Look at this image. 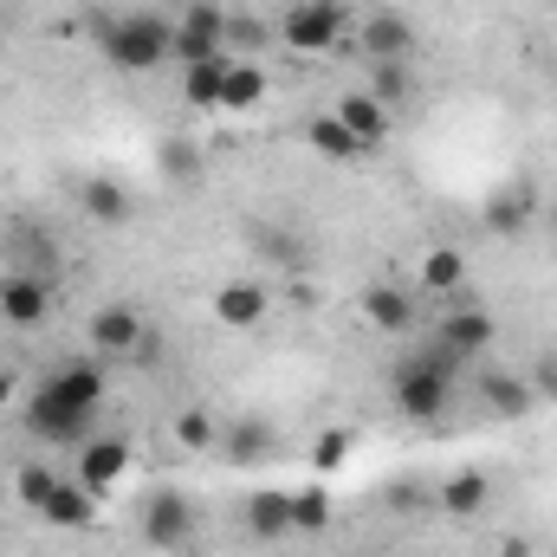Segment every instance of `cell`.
I'll return each mask as SVG.
<instances>
[{"mask_svg": "<svg viewBox=\"0 0 557 557\" xmlns=\"http://www.w3.org/2000/svg\"><path fill=\"white\" fill-rule=\"evenodd\" d=\"M331 532V486H292V539Z\"/></svg>", "mask_w": 557, "mask_h": 557, "instance_id": "obj_24", "label": "cell"}, {"mask_svg": "<svg viewBox=\"0 0 557 557\" xmlns=\"http://www.w3.org/2000/svg\"><path fill=\"white\" fill-rule=\"evenodd\" d=\"M39 389H52V396H65V403H78V409H104V370L91 363V357H72V363H59Z\"/></svg>", "mask_w": 557, "mask_h": 557, "instance_id": "obj_15", "label": "cell"}, {"mask_svg": "<svg viewBox=\"0 0 557 557\" xmlns=\"http://www.w3.org/2000/svg\"><path fill=\"white\" fill-rule=\"evenodd\" d=\"M493 311L486 305H467V311H447L441 324H434V344L447 350V357H460V363H473V357H486V344H493Z\"/></svg>", "mask_w": 557, "mask_h": 557, "instance_id": "obj_11", "label": "cell"}, {"mask_svg": "<svg viewBox=\"0 0 557 557\" xmlns=\"http://www.w3.org/2000/svg\"><path fill=\"white\" fill-rule=\"evenodd\" d=\"M499 557H532V545H525V539H506V545H499Z\"/></svg>", "mask_w": 557, "mask_h": 557, "instance_id": "obj_35", "label": "cell"}, {"mask_svg": "<svg viewBox=\"0 0 557 557\" xmlns=\"http://www.w3.org/2000/svg\"><path fill=\"white\" fill-rule=\"evenodd\" d=\"M98 46H104V59L124 78L162 72V65H175V20H162V13H117V20L98 26Z\"/></svg>", "mask_w": 557, "mask_h": 557, "instance_id": "obj_2", "label": "cell"}, {"mask_svg": "<svg viewBox=\"0 0 557 557\" xmlns=\"http://www.w3.org/2000/svg\"><path fill=\"white\" fill-rule=\"evenodd\" d=\"M473 403L493 421H519V416L539 409V389H532V376H519V370H480V376H473Z\"/></svg>", "mask_w": 557, "mask_h": 557, "instance_id": "obj_9", "label": "cell"}, {"mask_svg": "<svg viewBox=\"0 0 557 557\" xmlns=\"http://www.w3.org/2000/svg\"><path fill=\"white\" fill-rule=\"evenodd\" d=\"M91 421H98V409H78V403H65L52 389H33L26 409H20V428L33 441H46V447H85L91 441Z\"/></svg>", "mask_w": 557, "mask_h": 557, "instance_id": "obj_4", "label": "cell"}, {"mask_svg": "<svg viewBox=\"0 0 557 557\" xmlns=\"http://www.w3.org/2000/svg\"><path fill=\"white\" fill-rule=\"evenodd\" d=\"M363 318H370V331H389V337H403V331L416 324V298H409L403 285L376 278V285L363 292Z\"/></svg>", "mask_w": 557, "mask_h": 557, "instance_id": "obj_18", "label": "cell"}, {"mask_svg": "<svg viewBox=\"0 0 557 557\" xmlns=\"http://www.w3.org/2000/svg\"><path fill=\"white\" fill-rule=\"evenodd\" d=\"M46 311H52V285L39 273H7L0 278V318H7V324L33 331V324H46Z\"/></svg>", "mask_w": 557, "mask_h": 557, "instance_id": "obj_12", "label": "cell"}, {"mask_svg": "<svg viewBox=\"0 0 557 557\" xmlns=\"http://www.w3.org/2000/svg\"><path fill=\"white\" fill-rule=\"evenodd\" d=\"M389 506H396V512H416L421 506V480H389Z\"/></svg>", "mask_w": 557, "mask_h": 557, "instance_id": "obj_31", "label": "cell"}, {"mask_svg": "<svg viewBox=\"0 0 557 557\" xmlns=\"http://www.w3.org/2000/svg\"><path fill=\"white\" fill-rule=\"evenodd\" d=\"M267 104V72L253 59H227V85H221V111L227 117H247Z\"/></svg>", "mask_w": 557, "mask_h": 557, "instance_id": "obj_22", "label": "cell"}, {"mask_svg": "<svg viewBox=\"0 0 557 557\" xmlns=\"http://www.w3.org/2000/svg\"><path fill=\"white\" fill-rule=\"evenodd\" d=\"M539 214H545V201H539L532 182H506V188H493L486 208H480V221H486L493 240H519V234H532Z\"/></svg>", "mask_w": 557, "mask_h": 557, "instance_id": "obj_7", "label": "cell"}, {"mask_svg": "<svg viewBox=\"0 0 557 557\" xmlns=\"http://www.w3.org/2000/svg\"><path fill=\"white\" fill-rule=\"evenodd\" d=\"M350 428H324L318 441H311V473H344V460H350Z\"/></svg>", "mask_w": 557, "mask_h": 557, "instance_id": "obj_28", "label": "cell"}, {"mask_svg": "<svg viewBox=\"0 0 557 557\" xmlns=\"http://www.w3.org/2000/svg\"><path fill=\"white\" fill-rule=\"evenodd\" d=\"M434 499H441V512H454V519H480L486 499H493V480H486L480 467H460V473H447V480L434 486Z\"/></svg>", "mask_w": 557, "mask_h": 557, "instance_id": "obj_19", "label": "cell"}, {"mask_svg": "<svg viewBox=\"0 0 557 557\" xmlns=\"http://www.w3.org/2000/svg\"><path fill=\"white\" fill-rule=\"evenodd\" d=\"M227 52V7L195 0L188 13H175V65H201Z\"/></svg>", "mask_w": 557, "mask_h": 557, "instance_id": "obj_6", "label": "cell"}, {"mask_svg": "<svg viewBox=\"0 0 557 557\" xmlns=\"http://www.w3.org/2000/svg\"><path fill=\"white\" fill-rule=\"evenodd\" d=\"M85 331H91V350H104V357H131V350H149V324H143L137 305H98Z\"/></svg>", "mask_w": 557, "mask_h": 557, "instance_id": "obj_10", "label": "cell"}, {"mask_svg": "<svg viewBox=\"0 0 557 557\" xmlns=\"http://www.w3.org/2000/svg\"><path fill=\"white\" fill-rule=\"evenodd\" d=\"M234 434H240V441H234V447H227V454H234V460H253V454H260V447H267V441H260V428H253V421H247V428H234Z\"/></svg>", "mask_w": 557, "mask_h": 557, "instance_id": "obj_32", "label": "cell"}, {"mask_svg": "<svg viewBox=\"0 0 557 557\" xmlns=\"http://www.w3.org/2000/svg\"><path fill=\"white\" fill-rule=\"evenodd\" d=\"M247 532H253L260 545L292 539V493H285V486H260V493L247 499Z\"/></svg>", "mask_w": 557, "mask_h": 557, "instance_id": "obj_20", "label": "cell"}, {"mask_svg": "<svg viewBox=\"0 0 557 557\" xmlns=\"http://www.w3.org/2000/svg\"><path fill=\"white\" fill-rule=\"evenodd\" d=\"M532 389H539V396H552V403H557V357H545V363L532 370Z\"/></svg>", "mask_w": 557, "mask_h": 557, "instance_id": "obj_33", "label": "cell"}, {"mask_svg": "<svg viewBox=\"0 0 557 557\" xmlns=\"http://www.w3.org/2000/svg\"><path fill=\"white\" fill-rule=\"evenodd\" d=\"M344 26H350L344 0H292L278 13V46L298 52V59H318V52H331L344 39Z\"/></svg>", "mask_w": 557, "mask_h": 557, "instance_id": "obj_3", "label": "cell"}, {"mask_svg": "<svg viewBox=\"0 0 557 557\" xmlns=\"http://www.w3.org/2000/svg\"><path fill=\"white\" fill-rule=\"evenodd\" d=\"M214 318H221L227 331H253V324L267 318V285H253V278H227V285L214 292Z\"/></svg>", "mask_w": 557, "mask_h": 557, "instance_id": "obj_17", "label": "cell"}, {"mask_svg": "<svg viewBox=\"0 0 557 557\" xmlns=\"http://www.w3.org/2000/svg\"><path fill=\"white\" fill-rule=\"evenodd\" d=\"M188 539H195V506H188V493H175V486L149 493V506H143V545L182 552Z\"/></svg>", "mask_w": 557, "mask_h": 557, "instance_id": "obj_8", "label": "cell"}, {"mask_svg": "<svg viewBox=\"0 0 557 557\" xmlns=\"http://www.w3.org/2000/svg\"><path fill=\"white\" fill-rule=\"evenodd\" d=\"M305 143H311L324 162H357V156H363V143H357L350 131H344V124H337V111L311 117V124H305Z\"/></svg>", "mask_w": 557, "mask_h": 557, "instance_id": "obj_25", "label": "cell"}, {"mask_svg": "<svg viewBox=\"0 0 557 557\" xmlns=\"http://www.w3.org/2000/svg\"><path fill=\"white\" fill-rule=\"evenodd\" d=\"M552 240H557V208H552Z\"/></svg>", "mask_w": 557, "mask_h": 557, "instance_id": "obj_36", "label": "cell"}, {"mask_svg": "<svg viewBox=\"0 0 557 557\" xmlns=\"http://www.w3.org/2000/svg\"><path fill=\"white\" fill-rule=\"evenodd\" d=\"M175 441H182L188 454H208V447L221 441V428H214L208 409H182V416H175Z\"/></svg>", "mask_w": 557, "mask_h": 557, "instance_id": "obj_29", "label": "cell"}, {"mask_svg": "<svg viewBox=\"0 0 557 557\" xmlns=\"http://www.w3.org/2000/svg\"><path fill=\"white\" fill-rule=\"evenodd\" d=\"M409 46H416V26H409L403 13H370V20H363V52H370V65H376V59H403V65H409Z\"/></svg>", "mask_w": 557, "mask_h": 557, "instance_id": "obj_21", "label": "cell"}, {"mask_svg": "<svg viewBox=\"0 0 557 557\" xmlns=\"http://www.w3.org/2000/svg\"><path fill=\"white\" fill-rule=\"evenodd\" d=\"M337 124L363 143V149H383L389 131H396V111H389V104H376L370 91H350V98H337Z\"/></svg>", "mask_w": 557, "mask_h": 557, "instance_id": "obj_14", "label": "cell"}, {"mask_svg": "<svg viewBox=\"0 0 557 557\" xmlns=\"http://www.w3.org/2000/svg\"><path fill=\"white\" fill-rule=\"evenodd\" d=\"M421 285H428V292H454V285H467V260H460L454 247H428V253H421Z\"/></svg>", "mask_w": 557, "mask_h": 557, "instance_id": "obj_26", "label": "cell"}, {"mask_svg": "<svg viewBox=\"0 0 557 557\" xmlns=\"http://www.w3.org/2000/svg\"><path fill=\"white\" fill-rule=\"evenodd\" d=\"M370 98L396 111V104L409 98V65H403V59H376V65H370Z\"/></svg>", "mask_w": 557, "mask_h": 557, "instance_id": "obj_27", "label": "cell"}, {"mask_svg": "<svg viewBox=\"0 0 557 557\" xmlns=\"http://www.w3.org/2000/svg\"><path fill=\"white\" fill-rule=\"evenodd\" d=\"M39 519L59 525V532H91V525H98V493H85L78 480H59L52 499L39 506Z\"/></svg>", "mask_w": 557, "mask_h": 557, "instance_id": "obj_16", "label": "cell"}, {"mask_svg": "<svg viewBox=\"0 0 557 557\" xmlns=\"http://www.w3.org/2000/svg\"><path fill=\"white\" fill-rule=\"evenodd\" d=\"M227 59H234V52H221V59H201V65H182V104H188V111H221Z\"/></svg>", "mask_w": 557, "mask_h": 557, "instance_id": "obj_23", "label": "cell"}, {"mask_svg": "<svg viewBox=\"0 0 557 557\" xmlns=\"http://www.w3.org/2000/svg\"><path fill=\"white\" fill-rule=\"evenodd\" d=\"M131 467H137V447H131L124 434H91V441L78 447V467H72V480H78L85 493L111 499V493L131 480Z\"/></svg>", "mask_w": 557, "mask_h": 557, "instance_id": "obj_5", "label": "cell"}, {"mask_svg": "<svg viewBox=\"0 0 557 557\" xmlns=\"http://www.w3.org/2000/svg\"><path fill=\"white\" fill-rule=\"evenodd\" d=\"M78 208H85L91 227H131V221H137V195H131L124 182H111V175H85Z\"/></svg>", "mask_w": 557, "mask_h": 557, "instance_id": "obj_13", "label": "cell"}, {"mask_svg": "<svg viewBox=\"0 0 557 557\" xmlns=\"http://www.w3.org/2000/svg\"><path fill=\"white\" fill-rule=\"evenodd\" d=\"M454 389H460V357H447L441 344H416V350H403L396 370H389V396H396L403 421H416V428L447 421Z\"/></svg>", "mask_w": 557, "mask_h": 557, "instance_id": "obj_1", "label": "cell"}, {"mask_svg": "<svg viewBox=\"0 0 557 557\" xmlns=\"http://www.w3.org/2000/svg\"><path fill=\"white\" fill-rule=\"evenodd\" d=\"M65 473H52V467H20V480H13V493H20V506L26 512H39L46 499H52V486H59Z\"/></svg>", "mask_w": 557, "mask_h": 557, "instance_id": "obj_30", "label": "cell"}, {"mask_svg": "<svg viewBox=\"0 0 557 557\" xmlns=\"http://www.w3.org/2000/svg\"><path fill=\"white\" fill-rule=\"evenodd\" d=\"M13 396H20V383H13V376L0 370V409H13Z\"/></svg>", "mask_w": 557, "mask_h": 557, "instance_id": "obj_34", "label": "cell"}]
</instances>
